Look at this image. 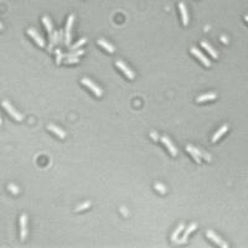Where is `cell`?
I'll list each match as a JSON object with an SVG mask.
<instances>
[{
    "mask_svg": "<svg viewBox=\"0 0 248 248\" xmlns=\"http://www.w3.org/2000/svg\"><path fill=\"white\" fill-rule=\"evenodd\" d=\"M81 83H82V84H84L86 87H88V88H89V89H91V91H92L97 97H102V94H103L102 88H99V87H98L93 81H91L89 78H86V77H84V78H82V79H81Z\"/></svg>",
    "mask_w": 248,
    "mask_h": 248,
    "instance_id": "6da1fadb",
    "label": "cell"
},
{
    "mask_svg": "<svg viewBox=\"0 0 248 248\" xmlns=\"http://www.w3.org/2000/svg\"><path fill=\"white\" fill-rule=\"evenodd\" d=\"M1 104H3V107L5 108V110H6V112H8V113H9V114L15 119V120L20 122V120H23V119H24V115H23V114H20L18 110H15V109H14V107L11 106L8 101H3V103H1Z\"/></svg>",
    "mask_w": 248,
    "mask_h": 248,
    "instance_id": "7a4b0ae2",
    "label": "cell"
},
{
    "mask_svg": "<svg viewBox=\"0 0 248 248\" xmlns=\"http://www.w3.org/2000/svg\"><path fill=\"white\" fill-rule=\"evenodd\" d=\"M190 52H191V53H192V55H194L199 61H201V63H202V65H205L206 67H210V66H211L210 60H209V58H207V57H206V56H205V55H204L199 48H196V47H191V48H190Z\"/></svg>",
    "mask_w": 248,
    "mask_h": 248,
    "instance_id": "3957f363",
    "label": "cell"
},
{
    "mask_svg": "<svg viewBox=\"0 0 248 248\" xmlns=\"http://www.w3.org/2000/svg\"><path fill=\"white\" fill-rule=\"evenodd\" d=\"M28 216L26 213H23L20 216V240L21 241H25L26 238V235H28Z\"/></svg>",
    "mask_w": 248,
    "mask_h": 248,
    "instance_id": "277c9868",
    "label": "cell"
},
{
    "mask_svg": "<svg viewBox=\"0 0 248 248\" xmlns=\"http://www.w3.org/2000/svg\"><path fill=\"white\" fill-rule=\"evenodd\" d=\"M73 20H74V16L70 15L67 19V23H66V29H65V43L66 45H70V41H71V29L73 25Z\"/></svg>",
    "mask_w": 248,
    "mask_h": 248,
    "instance_id": "5b68a950",
    "label": "cell"
},
{
    "mask_svg": "<svg viewBox=\"0 0 248 248\" xmlns=\"http://www.w3.org/2000/svg\"><path fill=\"white\" fill-rule=\"evenodd\" d=\"M115 65H117V67H118V68H119L120 71L123 72V73H124V74H125V76H127V77H128L129 79H133V78L135 77L134 72L132 71V70H130V68H129V67H128V66H127V65H125V63H124L123 61L118 60V61L115 62Z\"/></svg>",
    "mask_w": 248,
    "mask_h": 248,
    "instance_id": "8992f818",
    "label": "cell"
},
{
    "mask_svg": "<svg viewBox=\"0 0 248 248\" xmlns=\"http://www.w3.org/2000/svg\"><path fill=\"white\" fill-rule=\"evenodd\" d=\"M206 236H207V238H210L211 241H213L216 245H218L220 247H223V248H227L228 247V245L222 240V238H220L213 231H207V233H206Z\"/></svg>",
    "mask_w": 248,
    "mask_h": 248,
    "instance_id": "52a82bcc",
    "label": "cell"
},
{
    "mask_svg": "<svg viewBox=\"0 0 248 248\" xmlns=\"http://www.w3.org/2000/svg\"><path fill=\"white\" fill-rule=\"evenodd\" d=\"M161 143L168 148V150H169V153L173 155V156H176L177 155V149H176V146L173 144V142L168 138V137H161Z\"/></svg>",
    "mask_w": 248,
    "mask_h": 248,
    "instance_id": "ba28073f",
    "label": "cell"
},
{
    "mask_svg": "<svg viewBox=\"0 0 248 248\" xmlns=\"http://www.w3.org/2000/svg\"><path fill=\"white\" fill-rule=\"evenodd\" d=\"M196 227H197V225L196 223H191L187 228H186V231L184 232V235H182V237L180 238V240H177V243H186V241H187V238H189V236L196 230Z\"/></svg>",
    "mask_w": 248,
    "mask_h": 248,
    "instance_id": "9c48e42d",
    "label": "cell"
},
{
    "mask_svg": "<svg viewBox=\"0 0 248 248\" xmlns=\"http://www.w3.org/2000/svg\"><path fill=\"white\" fill-rule=\"evenodd\" d=\"M28 34L31 36L34 40L36 41V43L40 46V47H45L46 46V42H45V40H43V37H41V36L38 35L37 33H36L34 29H28Z\"/></svg>",
    "mask_w": 248,
    "mask_h": 248,
    "instance_id": "30bf717a",
    "label": "cell"
},
{
    "mask_svg": "<svg viewBox=\"0 0 248 248\" xmlns=\"http://www.w3.org/2000/svg\"><path fill=\"white\" fill-rule=\"evenodd\" d=\"M186 150H187V153H190V154H191V156L194 158V160H195L197 164H200V163H201L200 149H196V148H194V146H191V145H187V146H186Z\"/></svg>",
    "mask_w": 248,
    "mask_h": 248,
    "instance_id": "8fae6325",
    "label": "cell"
},
{
    "mask_svg": "<svg viewBox=\"0 0 248 248\" xmlns=\"http://www.w3.org/2000/svg\"><path fill=\"white\" fill-rule=\"evenodd\" d=\"M42 23H43V25H45V28H46V30H47V33H48V36H50V43H51V42H52V34H53L52 23H51V20H50L48 16H43V18H42Z\"/></svg>",
    "mask_w": 248,
    "mask_h": 248,
    "instance_id": "7c38bea8",
    "label": "cell"
},
{
    "mask_svg": "<svg viewBox=\"0 0 248 248\" xmlns=\"http://www.w3.org/2000/svg\"><path fill=\"white\" fill-rule=\"evenodd\" d=\"M179 10H180V14H181L182 24L184 25H187L189 24V15H187V9H186V6H185L184 3H179Z\"/></svg>",
    "mask_w": 248,
    "mask_h": 248,
    "instance_id": "4fadbf2b",
    "label": "cell"
},
{
    "mask_svg": "<svg viewBox=\"0 0 248 248\" xmlns=\"http://www.w3.org/2000/svg\"><path fill=\"white\" fill-rule=\"evenodd\" d=\"M47 129H48V130H51L53 134H56V135H57L58 138H61V139L66 138V133H65V130H62L61 128L56 127L55 124H48V125H47Z\"/></svg>",
    "mask_w": 248,
    "mask_h": 248,
    "instance_id": "5bb4252c",
    "label": "cell"
},
{
    "mask_svg": "<svg viewBox=\"0 0 248 248\" xmlns=\"http://www.w3.org/2000/svg\"><path fill=\"white\" fill-rule=\"evenodd\" d=\"M217 97V94L216 93H206V94H201V96H199L197 98H196V102H199V103H201V102H207V101H212Z\"/></svg>",
    "mask_w": 248,
    "mask_h": 248,
    "instance_id": "9a60e30c",
    "label": "cell"
},
{
    "mask_svg": "<svg viewBox=\"0 0 248 248\" xmlns=\"http://www.w3.org/2000/svg\"><path fill=\"white\" fill-rule=\"evenodd\" d=\"M227 130H228V125H226V124H225V125H222V127H221V128H220V129H218V130H217V132L213 134L212 142L213 143L217 142V140H218V139H220V138H221V137H222V135H223V134H225Z\"/></svg>",
    "mask_w": 248,
    "mask_h": 248,
    "instance_id": "2e32d148",
    "label": "cell"
},
{
    "mask_svg": "<svg viewBox=\"0 0 248 248\" xmlns=\"http://www.w3.org/2000/svg\"><path fill=\"white\" fill-rule=\"evenodd\" d=\"M201 46L212 56L213 58H217L218 57V55H217V52L213 50V47L211 46V45H209V42H206V41H201Z\"/></svg>",
    "mask_w": 248,
    "mask_h": 248,
    "instance_id": "e0dca14e",
    "label": "cell"
},
{
    "mask_svg": "<svg viewBox=\"0 0 248 248\" xmlns=\"http://www.w3.org/2000/svg\"><path fill=\"white\" fill-rule=\"evenodd\" d=\"M97 43H98L99 46H102V47H103L106 51H108V52H110V53H112V52H114V46H113V45H110L109 42H107L106 40L99 38V40L97 41Z\"/></svg>",
    "mask_w": 248,
    "mask_h": 248,
    "instance_id": "ac0fdd59",
    "label": "cell"
},
{
    "mask_svg": "<svg viewBox=\"0 0 248 248\" xmlns=\"http://www.w3.org/2000/svg\"><path fill=\"white\" fill-rule=\"evenodd\" d=\"M184 228H185V226H184V223H180L179 226L176 227V230L174 231V233L171 235V241L173 242H177V240H179V237H180V235H181V232L184 231Z\"/></svg>",
    "mask_w": 248,
    "mask_h": 248,
    "instance_id": "d6986e66",
    "label": "cell"
},
{
    "mask_svg": "<svg viewBox=\"0 0 248 248\" xmlns=\"http://www.w3.org/2000/svg\"><path fill=\"white\" fill-rule=\"evenodd\" d=\"M86 42H87V38H81V40H79V41H77V42H76L74 45H72V46H68V47H70V50H71V51H74V50L79 48V47L82 46V45H84Z\"/></svg>",
    "mask_w": 248,
    "mask_h": 248,
    "instance_id": "ffe728a7",
    "label": "cell"
},
{
    "mask_svg": "<svg viewBox=\"0 0 248 248\" xmlns=\"http://www.w3.org/2000/svg\"><path fill=\"white\" fill-rule=\"evenodd\" d=\"M84 53V51L83 50H74V51H72L70 53H66V55H63L65 57H67V58H70V57H78V56H81V55H83Z\"/></svg>",
    "mask_w": 248,
    "mask_h": 248,
    "instance_id": "44dd1931",
    "label": "cell"
},
{
    "mask_svg": "<svg viewBox=\"0 0 248 248\" xmlns=\"http://www.w3.org/2000/svg\"><path fill=\"white\" fill-rule=\"evenodd\" d=\"M154 187H155V190H158V191H159L161 195H164V194L166 192V187H165L163 184H160V182H155Z\"/></svg>",
    "mask_w": 248,
    "mask_h": 248,
    "instance_id": "7402d4cb",
    "label": "cell"
},
{
    "mask_svg": "<svg viewBox=\"0 0 248 248\" xmlns=\"http://www.w3.org/2000/svg\"><path fill=\"white\" fill-rule=\"evenodd\" d=\"M91 206V202L89 201H87V202H84V204H81V205H78L76 209H74V211L76 212H78V211H82V210H86V209H88Z\"/></svg>",
    "mask_w": 248,
    "mask_h": 248,
    "instance_id": "603a6c76",
    "label": "cell"
},
{
    "mask_svg": "<svg viewBox=\"0 0 248 248\" xmlns=\"http://www.w3.org/2000/svg\"><path fill=\"white\" fill-rule=\"evenodd\" d=\"M8 189H9V190H10V191H11V192H13L14 195L19 194V191H20V190H19V187H18V186H16L15 184H10V185L8 186Z\"/></svg>",
    "mask_w": 248,
    "mask_h": 248,
    "instance_id": "cb8c5ba5",
    "label": "cell"
},
{
    "mask_svg": "<svg viewBox=\"0 0 248 248\" xmlns=\"http://www.w3.org/2000/svg\"><path fill=\"white\" fill-rule=\"evenodd\" d=\"M62 57H63V53L61 52V50H56V63H57V65L61 63Z\"/></svg>",
    "mask_w": 248,
    "mask_h": 248,
    "instance_id": "d4e9b609",
    "label": "cell"
},
{
    "mask_svg": "<svg viewBox=\"0 0 248 248\" xmlns=\"http://www.w3.org/2000/svg\"><path fill=\"white\" fill-rule=\"evenodd\" d=\"M200 156L205 158L207 161H211V156H210V155H209L206 151H204V150H201V149H200Z\"/></svg>",
    "mask_w": 248,
    "mask_h": 248,
    "instance_id": "484cf974",
    "label": "cell"
},
{
    "mask_svg": "<svg viewBox=\"0 0 248 248\" xmlns=\"http://www.w3.org/2000/svg\"><path fill=\"white\" fill-rule=\"evenodd\" d=\"M78 61H79L78 57H70V58L66 60V63H77Z\"/></svg>",
    "mask_w": 248,
    "mask_h": 248,
    "instance_id": "4316f807",
    "label": "cell"
},
{
    "mask_svg": "<svg viewBox=\"0 0 248 248\" xmlns=\"http://www.w3.org/2000/svg\"><path fill=\"white\" fill-rule=\"evenodd\" d=\"M150 137H151L155 142H158V140H159V137H158V134H156L155 132H150Z\"/></svg>",
    "mask_w": 248,
    "mask_h": 248,
    "instance_id": "83f0119b",
    "label": "cell"
},
{
    "mask_svg": "<svg viewBox=\"0 0 248 248\" xmlns=\"http://www.w3.org/2000/svg\"><path fill=\"white\" fill-rule=\"evenodd\" d=\"M120 212H123V215H124V216H128V211H127L124 207H120Z\"/></svg>",
    "mask_w": 248,
    "mask_h": 248,
    "instance_id": "f1b7e54d",
    "label": "cell"
},
{
    "mask_svg": "<svg viewBox=\"0 0 248 248\" xmlns=\"http://www.w3.org/2000/svg\"><path fill=\"white\" fill-rule=\"evenodd\" d=\"M0 30H3V24L0 23Z\"/></svg>",
    "mask_w": 248,
    "mask_h": 248,
    "instance_id": "f546056e",
    "label": "cell"
},
{
    "mask_svg": "<svg viewBox=\"0 0 248 248\" xmlns=\"http://www.w3.org/2000/svg\"><path fill=\"white\" fill-rule=\"evenodd\" d=\"M245 19H246V21H248V15H246V16H245Z\"/></svg>",
    "mask_w": 248,
    "mask_h": 248,
    "instance_id": "4dcf8cb0",
    "label": "cell"
},
{
    "mask_svg": "<svg viewBox=\"0 0 248 248\" xmlns=\"http://www.w3.org/2000/svg\"><path fill=\"white\" fill-rule=\"evenodd\" d=\"M0 125H1V118H0Z\"/></svg>",
    "mask_w": 248,
    "mask_h": 248,
    "instance_id": "1f68e13d",
    "label": "cell"
}]
</instances>
